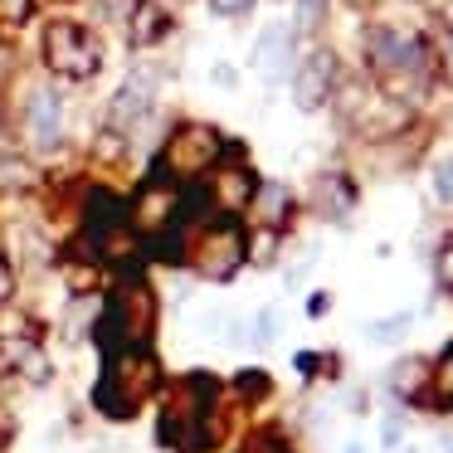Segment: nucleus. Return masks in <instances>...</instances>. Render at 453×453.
Instances as JSON below:
<instances>
[{
	"instance_id": "obj_32",
	"label": "nucleus",
	"mask_w": 453,
	"mask_h": 453,
	"mask_svg": "<svg viewBox=\"0 0 453 453\" xmlns=\"http://www.w3.org/2000/svg\"><path fill=\"white\" fill-rule=\"evenodd\" d=\"M210 79H215L219 88H234V83H239V73H234V69H225V64H215V73H210Z\"/></svg>"
},
{
	"instance_id": "obj_26",
	"label": "nucleus",
	"mask_w": 453,
	"mask_h": 453,
	"mask_svg": "<svg viewBox=\"0 0 453 453\" xmlns=\"http://www.w3.org/2000/svg\"><path fill=\"white\" fill-rule=\"evenodd\" d=\"M400 439H404V414L390 410L380 419V443H385V449H400Z\"/></svg>"
},
{
	"instance_id": "obj_17",
	"label": "nucleus",
	"mask_w": 453,
	"mask_h": 453,
	"mask_svg": "<svg viewBox=\"0 0 453 453\" xmlns=\"http://www.w3.org/2000/svg\"><path fill=\"white\" fill-rule=\"evenodd\" d=\"M278 249H283V229H264V225L244 229V264L273 268L278 264Z\"/></svg>"
},
{
	"instance_id": "obj_4",
	"label": "nucleus",
	"mask_w": 453,
	"mask_h": 453,
	"mask_svg": "<svg viewBox=\"0 0 453 453\" xmlns=\"http://www.w3.org/2000/svg\"><path fill=\"white\" fill-rule=\"evenodd\" d=\"M225 157H229V142L219 137V127H210V122H180V127L161 142L157 176H166L171 186H190V180L210 176Z\"/></svg>"
},
{
	"instance_id": "obj_1",
	"label": "nucleus",
	"mask_w": 453,
	"mask_h": 453,
	"mask_svg": "<svg viewBox=\"0 0 453 453\" xmlns=\"http://www.w3.org/2000/svg\"><path fill=\"white\" fill-rule=\"evenodd\" d=\"M157 317H161V293L137 264H127L103 297V322H98V346L122 351V346H151L157 342Z\"/></svg>"
},
{
	"instance_id": "obj_21",
	"label": "nucleus",
	"mask_w": 453,
	"mask_h": 453,
	"mask_svg": "<svg viewBox=\"0 0 453 453\" xmlns=\"http://www.w3.org/2000/svg\"><path fill=\"white\" fill-rule=\"evenodd\" d=\"M20 264L30 268V273H44V268L54 264V249L44 244L40 234H30V229H25V234H20Z\"/></svg>"
},
{
	"instance_id": "obj_6",
	"label": "nucleus",
	"mask_w": 453,
	"mask_h": 453,
	"mask_svg": "<svg viewBox=\"0 0 453 453\" xmlns=\"http://www.w3.org/2000/svg\"><path fill=\"white\" fill-rule=\"evenodd\" d=\"M186 264L205 283H229L244 268V229H239V219H205V225H196V234L186 244Z\"/></svg>"
},
{
	"instance_id": "obj_9",
	"label": "nucleus",
	"mask_w": 453,
	"mask_h": 453,
	"mask_svg": "<svg viewBox=\"0 0 453 453\" xmlns=\"http://www.w3.org/2000/svg\"><path fill=\"white\" fill-rule=\"evenodd\" d=\"M254 190H258V176L244 166V161H219L215 171H210V180H205V210L215 219H234V215H244L249 205H254Z\"/></svg>"
},
{
	"instance_id": "obj_27",
	"label": "nucleus",
	"mask_w": 453,
	"mask_h": 453,
	"mask_svg": "<svg viewBox=\"0 0 453 453\" xmlns=\"http://www.w3.org/2000/svg\"><path fill=\"white\" fill-rule=\"evenodd\" d=\"M35 15V0H0V20L5 25H25Z\"/></svg>"
},
{
	"instance_id": "obj_24",
	"label": "nucleus",
	"mask_w": 453,
	"mask_h": 453,
	"mask_svg": "<svg viewBox=\"0 0 453 453\" xmlns=\"http://www.w3.org/2000/svg\"><path fill=\"white\" fill-rule=\"evenodd\" d=\"M297 5V30H317L326 20V0H293Z\"/></svg>"
},
{
	"instance_id": "obj_8",
	"label": "nucleus",
	"mask_w": 453,
	"mask_h": 453,
	"mask_svg": "<svg viewBox=\"0 0 453 453\" xmlns=\"http://www.w3.org/2000/svg\"><path fill=\"white\" fill-rule=\"evenodd\" d=\"M336 79H342L336 54L326 50V44L307 50L303 59H297V69H293V103H297V112H322L326 103H332V93H336Z\"/></svg>"
},
{
	"instance_id": "obj_33",
	"label": "nucleus",
	"mask_w": 453,
	"mask_h": 453,
	"mask_svg": "<svg viewBox=\"0 0 453 453\" xmlns=\"http://www.w3.org/2000/svg\"><path fill=\"white\" fill-rule=\"evenodd\" d=\"M439 449L453 453V424H449V429H439Z\"/></svg>"
},
{
	"instance_id": "obj_35",
	"label": "nucleus",
	"mask_w": 453,
	"mask_h": 453,
	"mask_svg": "<svg viewBox=\"0 0 453 453\" xmlns=\"http://www.w3.org/2000/svg\"><path fill=\"white\" fill-rule=\"evenodd\" d=\"M346 453H365V449H361V443H351V449H346Z\"/></svg>"
},
{
	"instance_id": "obj_36",
	"label": "nucleus",
	"mask_w": 453,
	"mask_h": 453,
	"mask_svg": "<svg viewBox=\"0 0 453 453\" xmlns=\"http://www.w3.org/2000/svg\"><path fill=\"white\" fill-rule=\"evenodd\" d=\"M400 453H414V449H400Z\"/></svg>"
},
{
	"instance_id": "obj_2",
	"label": "nucleus",
	"mask_w": 453,
	"mask_h": 453,
	"mask_svg": "<svg viewBox=\"0 0 453 453\" xmlns=\"http://www.w3.org/2000/svg\"><path fill=\"white\" fill-rule=\"evenodd\" d=\"M161 390V361L151 346H122V351H103V375L93 385V404L103 419H137Z\"/></svg>"
},
{
	"instance_id": "obj_25",
	"label": "nucleus",
	"mask_w": 453,
	"mask_h": 453,
	"mask_svg": "<svg viewBox=\"0 0 453 453\" xmlns=\"http://www.w3.org/2000/svg\"><path fill=\"white\" fill-rule=\"evenodd\" d=\"M434 196H439L443 205H453V157H443L439 166H434Z\"/></svg>"
},
{
	"instance_id": "obj_10",
	"label": "nucleus",
	"mask_w": 453,
	"mask_h": 453,
	"mask_svg": "<svg viewBox=\"0 0 453 453\" xmlns=\"http://www.w3.org/2000/svg\"><path fill=\"white\" fill-rule=\"evenodd\" d=\"M249 64H254V69L264 73L268 83L288 79V73L297 69V25H288V20L264 25V30H258V40H254Z\"/></svg>"
},
{
	"instance_id": "obj_31",
	"label": "nucleus",
	"mask_w": 453,
	"mask_h": 453,
	"mask_svg": "<svg viewBox=\"0 0 453 453\" xmlns=\"http://www.w3.org/2000/svg\"><path fill=\"white\" fill-rule=\"evenodd\" d=\"M439 59H443V73L453 79V30L443 35V44H439Z\"/></svg>"
},
{
	"instance_id": "obj_7",
	"label": "nucleus",
	"mask_w": 453,
	"mask_h": 453,
	"mask_svg": "<svg viewBox=\"0 0 453 453\" xmlns=\"http://www.w3.org/2000/svg\"><path fill=\"white\" fill-rule=\"evenodd\" d=\"M157 93H161V73L157 69H147V64H137V69L127 73V79L118 83V93H112V103H108V127L112 132H137L142 122L157 112Z\"/></svg>"
},
{
	"instance_id": "obj_16",
	"label": "nucleus",
	"mask_w": 453,
	"mask_h": 453,
	"mask_svg": "<svg viewBox=\"0 0 453 453\" xmlns=\"http://www.w3.org/2000/svg\"><path fill=\"white\" fill-rule=\"evenodd\" d=\"M385 390L400 395V400H424V390H429V361L424 356H400L385 371Z\"/></svg>"
},
{
	"instance_id": "obj_5",
	"label": "nucleus",
	"mask_w": 453,
	"mask_h": 453,
	"mask_svg": "<svg viewBox=\"0 0 453 453\" xmlns=\"http://www.w3.org/2000/svg\"><path fill=\"white\" fill-rule=\"evenodd\" d=\"M44 64H50V73H59V79L69 83H88L93 73L103 69V44L98 35L88 30L83 20H69V15H59V20L44 25Z\"/></svg>"
},
{
	"instance_id": "obj_18",
	"label": "nucleus",
	"mask_w": 453,
	"mask_h": 453,
	"mask_svg": "<svg viewBox=\"0 0 453 453\" xmlns=\"http://www.w3.org/2000/svg\"><path fill=\"white\" fill-rule=\"evenodd\" d=\"M424 400L439 404V410H453V342L439 351V361H429V390Z\"/></svg>"
},
{
	"instance_id": "obj_15",
	"label": "nucleus",
	"mask_w": 453,
	"mask_h": 453,
	"mask_svg": "<svg viewBox=\"0 0 453 453\" xmlns=\"http://www.w3.org/2000/svg\"><path fill=\"white\" fill-rule=\"evenodd\" d=\"M254 219L264 229H283L288 225V215H293V190L283 186V180H258V190H254Z\"/></svg>"
},
{
	"instance_id": "obj_13",
	"label": "nucleus",
	"mask_w": 453,
	"mask_h": 453,
	"mask_svg": "<svg viewBox=\"0 0 453 453\" xmlns=\"http://www.w3.org/2000/svg\"><path fill=\"white\" fill-rule=\"evenodd\" d=\"M98 322H103V293H73L59 312V336L69 346L98 342Z\"/></svg>"
},
{
	"instance_id": "obj_3",
	"label": "nucleus",
	"mask_w": 453,
	"mask_h": 453,
	"mask_svg": "<svg viewBox=\"0 0 453 453\" xmlns=\"http://www.w3.org/2000/svg\"><path fill=\"white\" fill-rule=\"evenodd\" d=\"M365 59H371V69L390 88V98H400V93H419L429 83L434 44L419 30H404V25H371V35H365Z\"/></svg>"
},
{
	"instance_id": "obj_29",
	"label": "nucleus",
	"mask_w": 453,
	"mask_h": 453,
	"mask_svg": "<svg viewBox=\"0 0 453 453\" xmlns=\"http://www.w3.org/2000/svg\"><path fill=\"white\" fill-rule=\"evenodd\" d=\"M210 11H215L219 20H239V15L254 11V0H210Z\"/></svg>"
},
{
	"instance_id": "obj_23",
	"label": "nucleus",
	"mask_w": 453,
	"mask_h": 453,
	"mask_svg": "<svg viewBox=\"0 0 453 453\" xmlns=\"http://www.w3.org/2000/svg\"><path fill=\"white\" fill-rule=\"evenodd\" d=\"M434 278H439V293H443V297H453V234L443 239L439 258H434Z\"/></svg>"
},
{
	"instance_id": "obj_30",
	"label": "nucleus",
	"mask_w": 453,
	"mask_h": 453,
	"mask_svg": "<svg viewBox=\"0 0 453 453\" xmlns=\"http://www.w3.org/2000/svg\"><path fill=\"white\" fill-rule=\"evenodd\" d=\"M307 312H312V317H326V312H332V293H312V303H307Z\"/></svg>"
},
{
	"instance_id": "obj_11",
	"label": "nucleus",
	"mask_w": 453,
	"mask_h": 453,
	"mask_svg": "<svg viewBox=\"0 0 453 453\" xmlns=\"http://www.w3.org/2000/svg\"><path fill=\"white\" fill-rule=\"evenodd\" d=\"M25 142H30V151L64 147V98L54 88H35L25 98Z\"/></svg>"
},
{
	"instance_id": "obj_14",
	"label": "nucleus",
	"mask_w": 453,
	"mask_h": 453,
	"mask_svg": "<svg viewBox=\"0 0 453 453\" xmlns=\"http://www.w3.org/2000/svg\"><path fill=\"white\" fill-rule=\"evenodd\" d=\"M171 25H176V15H171L166 0H137V5H132V15H127L132 50H157V44L171 35Z\"/></svg>"
},
{
	"instance_id": "obj_22",
	"label": "nucleus",
	"mask_w": 453,
	"mask_h": 453,
	"mask_svg": "<svg viewBox=\"0 0 453 453\" xmlns=\"http://www.w3.org/2000/svg\"><path fill=\"white\" fill-rule=\"evenodd\" d=\"M234 395L249 404H258L264 395H273V380H268V371H239L234 375Z\"/></svg>"
},
{
	"instance_id": "obj_20",
	"label": "nucleus",
	"mask_w": 453,
	"mask_h": 453,
	"mask_svg": "<svg viewBox=\"0 0 453 453\" xmlns=\"http://www.w3.org/2000/svg\"><path fill=\"white\" fill-rule=\"evenodd\" d=\"M410 326H414L410 312H395V317H380V322H371V326H365V336H371L375 346H395L404 332H410Z\"/></svg>"
},
{
	"instance_id": "obj_28",
	"label": "nucleus",
	"mask_w": 453,
	"mask_h": 453,
	"mask_svg": "<svg viewBox=\"0 0 453 453\" xmlns=\"http://www.w3.org/2000/svg\"><path fill=\"white\" fill-rule=\"evenodd\" d=\"M15 288H20V273H15V264H11V254H0V307L15 297Z\"/></svg>"
},
{
	"instance_id": "obj_19",
	"label": "nucleus",
	"mask_w": 453,
	"mask_h": 453,
	"mask_svg": "<svg viewBox=\"0 0 453 453\" xmlns=\"http://www.w3.org/2000/svg\"><path fill=\"white\" fill-rule=\"evenodd\" d=\"M278 332H283V312H278V307H258V312L249 317V342L254 346H273Z\"/></svg>"
},
{
	"instance_id": "obj_34",
	"label": "nucleus",
	"mask_w": 453,
	"mask_h": 453,
	"mask_svg": "<svg viewBox=\"0 0 453 453\" xmlns=\"http://www.w3.org/2000/svg\"><path fill=\"white\" fill-rule=\"evenodd\" d=\"M351 5H356V11H365V5H375V0H351Z\"/></svg>"
},
{
	"instance_id": "obj_12",
	"label": "nucleus",
	"mask_w": 453,
	"mask_h": 453,
	"mask_svg": "<svg viewBox=\"0 0 453 453\" xmlns=\"http://www.w3.org/2000/svg\"><path fill=\"white\" fill-rule=\"evenodd\" d=\"M312 210L322 219H332V225H346L356 210V180L346 171H322L312 180Z\"/></svg>"
}]
</instances>
